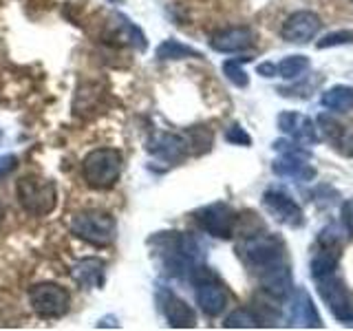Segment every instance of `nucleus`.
<instances>
[{
    "instance_id": "1",
    "label": "nucleus",
    "mask_w": 353,
    "mask_h": 331,
    "mask_svg": "<svg viewBox=\"0 0 353 331\" xmlns=\"http://www.w3.org/2000/svg\"><path fill=\"white\" fill-rule=\"evenodd\" d=\"M121 152L115 148H97L91 150L82 161L84 181L95 190L113 188L121 174Z\"/></svg>"
},
{
    "instance_id": "2",
    "label": "nucleus",
    "mask_w": 353,
    "mask_h": 331,
    "mask_svg": "<svg viewBox=\"0 0 353 331\" xmlns=\"http://www.w3.org/2000/svg\"><path fill=\"white\" fill-rule=\"evenodd\" d=\"M71 232L95 248H106L117 237L115 219L102 210H84L71 219Z\"/></svg>"
},
{
    "instance_id": "3",
    "label": "nucleus",
    "mask_w": 353,
    "mask_h": 331,
    "mask_svg": "<svg viewBox=\"0 0 353 331\" xmlns=\"http://www.w3.org/2000/svg\"><path fill=\"white\" fill-rule=\"evenodd\" d=\"M18 201L25 208V212L33 217H47L53 212L55 201H58V192H55V183L51 179H38V177H22L16 183Z\"/></svg>"
},
{
    "instance_id": "4",
    "label": "nucleus",
    "mask_w": 353,
    "mask_h": 331,
    "mask_svg": "<svg viewBox=\"0 0 353 331\" xmlns=\"http://www.w3.org/2000/svg\"><path fill=\"white\" fill-rule=\"evenodd\" d=\"M239 254L254 272L285 261V243L274 234H252L239 243Z\"/></svg>"
},
{
    "instance_id": "5",
    "label": "nucleus",
    "mask_w": 353,
    "mask_h": 331,
    "mask_svg": "<svg viewBox=\"0 0 353 331\" xmlns=\"http://www.w3.org/2000/svg\"><path fill=\"white\" fill-rule=\"evenodd\" d=\"M29 303L40 318H62L69 312V292L55 283H40L29 290Z\"/></svg>"
},
{
    "instance_id": "6",
    "label": "nucleus",
    "mask_w": 353,
    "mask_h": 331,
    "mask_svg": "<svg viewBox=\"0 0 353 331\" xmlns=\"http://www.w3.org/2000/svg\"><path fill=\"white\" fill-rule=\"evenodd\" d=\"M316 283H318L320 298H323V303L327 305L331 316L338 318L340 323H347V325L353 323V301L342 279L336 276V272L323 276V279H318Z\"/></svg>"
},
{
    "instance_id": "7",
    "label": "nucleus",
    "mask_w": 353,
    "mask_h": 331,
    "mask_svg": "<svg viewBox=\"0 0 353 331\" xmlns=\"http://www.w3.org/2000/svg\"><path fill=\"white\" fill-rule=\"evenodd\" d=\"M194 219H196L199 228L216 239H232V234H234V230H236V223H239L236 210L228 203L205 205L194 214Z\"/></svg>"
},
{
    "instance_id": "8",
    "label": "nucleus",
    "mask_w": 353,
    "mask_h": 331,
    "mask_svg": "<svg viewBox=\"0 0 353 331\" xmlns=\"http://www.w3.org/2000/svg\"><path fill=\"white\" fill-rule=\"evenodd\" d=\"M263 208L283 225H290V228L305 225V214H303L301 205L294 201L292 194H287L285 190H279V188H272V190L263 194Z\"/></svg>"
},
{
    "instance_id": "9",
    "label": "nucleus",
    "mask_w": 353,
    "mask_h": 331,
    "mask_svg": "<svg viewBox=\"0 0 353 331\" xmlns=\"http://www.w3.org/2000/svg\"><path fill=\"white\" fill-rule=\"evenodd\" d=\"M259 274V283H261V290L268 294L274 301H287L294 292V281H292V270L287 261H279L265 268Z\"/></svg>"
},
{
    "instance_id": "10",
    "label": "nucleus",
    "mask_w": 353,
    "mask_h": 331,
    "mask_svg": "<svg viewBox=\"0 0 353 331\" xmlns=\"http://www.w3.org/2000/svg\"><path fill=\"white\" fill-rule=\"evenodd\" d=\"M323 27V20L314 11H296L283 22L281 36L292 44H307L316 38V33Z\"/></svg>"
},
{
    "instance_id": "11",
    "label": "nucleus",
    "mask_w": 353,
    "mask_h": 331,
    "mask_svg": "<svg viewBox=\"0 0 353 331\" xmlns=\"http://www.w3.org/2000/svg\"><path fill=\"white\" fill-rule=\"evenodd\" d=\"M279 128L285 132V135H290L296 143H301V146H312V143L318 141V128L307 115L292 113V110L281 113Z\"/></svg>"
},
{
    "instance_id": "12",
    "label": "nucleus",
    "mask_w": 353,
    "mask_h": 331,
    "mask_svg": "<svg viewBox=\"0 0 353 331\" xmlns=\"http://www.w3.org/2000/svg\"><path fill=\"white\" fill-rule=\"evenodd\" d=\"M318 128L338 152L353 157V128L351 126L342 124L334 115H318Z\"/></svg>"
},
{
    "instance_id": "13",
    "label": "nucleus",
    "mask_w": 353,
    "mask_h": 331,
    "mask_svg": "<svg viewBox=\"0 0 353 331\" xmlns=\"http://www.w3.org/2000/svg\"><path fill=\"white\" fill-rule=\"evenodd\" d=\"M254 44V31L250 27H230L223 31H216L210 38V47L219 53H236L245 51Z\"/></svg>"
},
{
    "instance_id": "14",
    "label": "nucleus",
    "mask_w": 353,
    "mask_h": 331,
    "mask_svg": "<svg viewBox=\"0 0 353 331\" xmlns=\"http://www.w3.org/2000/svg\"><path fill=\"white\" fill-rule=\"evenodd\" d=\"M188 141L181 135H172V132H161V135H154L148 141V152H152L154 157L165 159V161H181L188 154Z\"/></svg>"
},
{
    "instance_id": "15",
    "label": "nucleus",
    "mask_w": 353,
    "mask_h": 331,
    "mask_svg": "<svg viewBox=\"0 0 353 331\" xmlns=\"http://www.w3.org/2000/svg\"><path fill=\"white\" fill-rule=\"evenodd\" d=\"M163 314L168 325L174 329H192L196 325V314L194 309L188 305L183 298L174 296L172 292L163 294Z\"/></svg>"
},
{
    "instance_id": "16",
    "label": "nucleus",
    "mask_w": 353,
    "mask_h": 331,
    "mask_svg": "<svg viewBox=\"0 0 353 331\" xmlns=\"http://www.w3.org/2000/svg\"><path fill=\"white\" fill-rule=\"evenodd\" d=\"M274 174L287 177V179H296V181H314L316 170L314 166L307 163V157L301 154H287L283 152V157H279L272 163Z\"/></svg>"
},
{
    "instance_id": "17",
    "label": "nucleus",
    "mask_w": 353,
    "mask_h": 331,
    "mask_svg": "<svg viewBox=\"0 0 353 331\" xmlns=\"http://www.w3.org/2000/svg\"><path fill=\"white\" fill-rule=\"evenodd\" d=\"M196 305L201 307V312L210 318H216L223 314V309L228 307V294L225 290L214 281L201 283L196 290Z\"/></svg>"
},
{
    "instance_id": "18",
    "label": "nucleus",
    "mask_w": 353,
    "mask_h": 331,
    "mask_svg": "<svg viewBox=\"0 0 353 331\" xmlns=\"http://www.w3.org/2000/svg\"><path fill=\"white\" fill-rule=\"evenodd\" d=\"M104 268H106V263L102 259H93V257L82 259L71 268V276L80 287L95 290V287L104 283Z\"/></svg>"
},
{
    "instance_id": "19",
    "label": "nucleus",
    "mask_w": 353,
    "mask_h": 331,
    "mask_svg": "<svg viewBox=\"0 0 353 331\" xmlns=\"http://www.w3.org/2000/svg\"><path fill=\"white\" fill-rule=\"evenodd\" d=\"M294 320L301 327H309V329H320V327H323V320H320V314H318V309L314 305V298L309 296L307 290L296 292Z\"/></svg>"
},
{
    "instance_id": "20",
    "label": "nucleus",
    "mask_w": 353,
    "mask_h": 331,
    "mask_svg": "<svg viewBox=\"0 0 353 331\" xmlns=\"http://www.w3.org/2000/svg\"><path fill=\"white\" fill-rule=\"evenodd\" d=\"M320 102L331 113H349V110H353V86L347 84L331 86L323 93Z\"/></svg>"
},
{
    "instance_id": "21",
    "label": "nucleus",
    "mask_w": 353,
    "mask_h": 331,
    "mask_svg": "<svg viewBox=\"0 0 353 331\" xmlns=\"http://www.w3.org/2000/svg\"><path fill=\"white\" fill-rule=\"evenodd\" d=\"M183 58H203L201 51L185 47L179 40H163L157 47V60H183Z\"/></svg>"
},
{
    "instance_id": "22",
    "label": "nucleus",
    "mask_w": 353,
    "mask_h": 331,
    "mask_svg": "<svg viewBox=\"0 0 353 331\" xmlns=\"http://www.w3.org/2000/svg\"><path fill=\"white\" fill-rule=\"evenodd\" d=\"M225 329H256V327H265L263 318L252 312V309H234L225 320H223Z\"/></svg>"
},
{
    "instance_id": "23",
    "label": "nucleus",
    "mask_w": 353,
    "mask_h": 331,
    "mask_svg": "<svg viewBox=\"0 0 353 331\" xmlns=\"http://www.w3.org/2000/svg\"><path fill=\"white\" fill-rule=\"evenodd\" d=\"M309 69V58L307 55H287L279 64H276V75L285 77V80H294L301 77Z\"/></svg>"
},
{
    "instance_id": "24",
    "label": "nucleus",
    "mask_w": 353,
    "mask_h": 331,
    "mask_svg": "<svg viewBox=\"0 0 353 331\" xmlns=\"http://www.w3.org/2000/svg\"><path fill=\"white\" fill-rule=\"evenodd\" d=\"M212 139H214L212 132H210L205 126H194V128H190V130H188V137H185L188 148H192L196 154L210 150V146H212Z\"/></svg>"
},
{
    "instance_id": "25",
    "label": "nucleus",
    "mask_w": 353,
    "mask_h": 331,
    "mask_svg": "<svg viewBox=\"0 0 353 331\" xmlns=\"http://www.w3.org/2000/svg\"><path fill=\"white\" fill-rule=\"evenodd\" d=\"M252 58H241V60H225L223 62V73H225V77L228 80L234 84V86H241V88H245L248 84H250V77H248V73L243 71V62H250Z\"/></svg>"
},
{
    "instance_id": "26",
    "label": "nucleus",
    "mask_w": 353,
    "mask_h": 331,
    "mask_svg": "<svg viewBox=\"0 0 353 331\" xmlns=\"http://www.w3.org/2000/svg\"><path fill=\"white\" fill-rule=\"evenodd\" d=\"M353 42V31L351 29H340V31H331L327 36H323L316 42V49H331V47H342V44H351Z\"/></svg>"
},
{
    "instance_id": "27",
    "label": "nucleus",
    "mask_w": 353,
    "mask_h": 331,
    "mask_svg": "<svg viewBox=\"0 0 353 331\" xmlns=\"http://www.w3.org/2000/svg\"><path fill=\"white\" fill-rule=\"evenodd\" d=\"M225 139L230 143H234V146H252V137L245 132V128H241L239 124L230 126L225 130Z\"/></svg>"
},
{
    "instance_id": "28",
    "label": "nucleus",
    "mask_w": 353,
    "mask_h": 331,
    "mask_svg": "<svg viewBox=\"0 0 353 331\" xmlns=\"http://www.w3.org/2000/svg\"><path fill=\"white\" fill-rule=\"evenodd\" d=\"M342 223H345L347 232L353 237V199H349V201L342 205Z\"/></svg>"
},
{
    "instance_id": "29",
    "label": "nucleus",
    "mask_w": 353,
    "mask_h": 331,
    "mask_svg": "<svg viewBox=\"0 0 353 331\" xmlns=\"http://www.w3.org/2000/svg\"><path fill=\"white\" fill-rule=\"evenodd\" d=\"M16 166H18L16 154H3V157H0V177H7Z\"/></svg>"
},
{
    "instance_id": "30",
    "label": "nucleus",
    "mask_w": 353,
    "mask_h": 331,
    "mask_svg": "<svg viewBox=\"0 0 353 331\" xmlns=\"http://www.w3.org/2000/svg\"><path fill=\"white\" fill-rule=\"evenodd\" d=\"M259 75H263V77H274L276 75V64H272V62L259 64Z\"/></svg>"
},
{
    "instance_id": "31",
    "label": "nucleus",
    "mask_w": 353,
    "mask_h": 331,
    "mask_svg": "<svg viewBox=\"0 0 353 331\" xmlns=\"http://www.w3.org/2000/svg\"><path fill=\"white\" fill-rule=\"evenodd\" d=\"M3 219H5V205L0 201V223H3Z\"/></svg>"
},
{
    "instance_id": "32",
    "label": "nucleus",
    "mask_w": 353,
    "mask_h": 331,
    "mask_svg": "<svg viewBox=\"0 0 353 331\" xmlns=\"http://www.w3.org/2000/svg\"><path fill=\"white\" fill-rule=\"evenodd\" d=\"M108 3H113V5H119V3H124V0H108Z\"/></svg>"
},
{
    "instance_id": "33",
    "label": "nucleus",
    "mask_w": 353,
    "mask_h": 331,
    "mask_svg": "<svg viewBox=\"0 0 353 331\" xmlns=\"http://www.w3.org/2000/svg\"><path fill=\"white\" fill-rule=\"evenodd\" d=\"M0 139H3V130H0Z\"/></svg>"
},
{
    "instance_id": "34",
    "label": "nucleus",
    "mask_w": 353,
    "mask_h": 331,
    "mask_svg": "<svg viewBox=\"0 0 353 331\" xmlns=\"http://www.w3.org/2000/svg\"><path fill=\"white\" fill-rule=\"evenodd\" d=\"M351 3H353V0H351Z\"/></svg>"
}]
</instances>
